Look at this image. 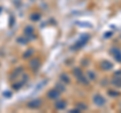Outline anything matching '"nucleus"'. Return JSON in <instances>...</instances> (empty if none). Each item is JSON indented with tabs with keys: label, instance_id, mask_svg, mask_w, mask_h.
Segmentation results:
<instances>
[{
	"label": "nucleus",
	"instance_id": "nucleus-1",
	"mask_svg": "<svg viewBox=\"0 0 121 113\" xmlns=\"http://www.w3.org/2000/svg\"><path fill=\"white\" fill-rule=\"evenodd\" d=\"M89 39H90V35H88V33L82 35L80 36V39H78L77 43H76L74 46L72 47V50H80L81 48H83L87 43H88Z\"/></svg>",
	"mask_w": 121,
	"mask_h": 113
},
{
	"label": "nucleus",
	"instance_id": "nucleus-2",
	"mask_svg": "<svg viewBox=\"0 0 121 113\" xmlns=\"http://www.w3.org/2000/svg\"><path fill=\"white\" fill-rule=\"evenodd\" d=\"M93 101L97 106H103L106 103V99L102 95H100V94H96V95L93 97Z\"/></svg>",
	"mask_w": 121,
	"mask_h": 113
},
{
	"label": "nucleus",
	"instance_id": "nucleus-3",
	"mask_svg": "<svg viewBox=\"0 0 121 113\" xmlns=\"http://www.w3.org/2000/svg\"><path fill=\"white\" fill-rule=\"evenodd\" d=\"M109 52L113 55L114 59L116 60L117 62H118V63H121V51L119 50V48H112L111 50L109 51Z\"/></svg>",
	"mask_w": 121,
	"mask_h": 113
},
{
	"label": "nucleus",
	"instance_id": "nucleus-4",
	"mask_svg": "<svg viewBox=\"0 0 121 113\" xmlns=\"http://www.w3.org/2000/svg\"><path fill=\"white\" fill-rule=\"evenodd\" d=\"M100 68H101L102 70H104V71H109V70H111L112 68H113V64H112L111 62L104 60V61H102V62H101V64H100Z\"/></svg>",
	"mask_w": 121,
	"mask_h": 113
},
{
	"label": "nucleus",
	"instance_id": "nucleus-5",
	"mask_svg": "<svg viewBox=\"0 0 121 113\" xmlns=\"http://www.w3.org/2000/svg\"><path fill=\"white\" fill-rule=\"evenodd\" d=\"M60 95V93L59 90L56 89H54V90H50V91L48 92V97L50 98V99H56V98H59Z\"/></svg>",
	"mask_w": 121,
	"mask_h": 113
},
{
	"label": "nucleus",
	"instance_id": "nucleus-6",
	"mask_svg": "<svg viewBox=\"0 0 121 113\" xmlns=\"http://www.w3.org/2000/svg\"><path fill=\"white\" fill-rule=\"evenodd\" d=\"M66 106H67V102L64 101V100H60V101H59V102L56 103V107L58 109H65Z\"/></svg>",
	"mask_w": 121,
	"mask_h": 113
},
{
	"label": "nucleus",
	"instance_id": "nucleus-7",
	"mask_svg": "<svg viewBox=\"0 0 121 113\" xmlns=\"http://www.w3.org/2000/svg\"><path fill=\"white\" fill-rule=\"evenodd\" d=\"M111 83H112V84L114 85V86H116L117 88H121V78H118V77L114 78V79H113V80L111 81Z\"/></svg>",
	"mask_w": 121,
	"mask_h": 113
},
{
	"label": "nucleus",
	"instance_id": "nucleus-8",
	"mask_svg": "<svg viewBox=\"0 0 121 113\" xmlns=\"http://www.w3.org/2000/svg\"><path fill=\"white\" fill-rule=\"evenodd\" d=\"M73 74H74V76L77 78V79H78L79 77H81L82 75H84V74H83V72H82V70L79 69V68H76V69L73 70Z\"/></svg>",
	"mask_w": 121,
	"mask_h": 113
},
{
	"label": "nucleus",
	"instance_id": "nucleus-9",
	"mask_svg": "<svg viewBox=\"0 0 121 113\" xmlns=\"http://www.w3.org/2000/svg\"><path fill=\"white\" fill-rule=\"evenodd\" d=\"M77 80H78L79 82H80V83H82L83 85H89V81H88V79H87V78L84 76V75H82L81 77H79V78L77 79Z\"/></svg>",
	"mask_w": 121,
	"mask_h": 113
},
{
	"label": "nucleus",
	"instance_id": "nucleus-10",
	"mask_svg": "<svg viewBox=\"0 0 121 113\" xmlns=\"http://www.w3.org/2000/svg\"><path fill=\"white\" fill-rule=\"evenodd\" d=\"M60 79L62 80L63 82H65V83H70L71 82V80H70V77L68 76L67 74H62L60 76Z\"/></svg>",
	"mask_w": 121,
	"mask_h": 113
},
{
	"label": "nucleus",
	"instance_id": "nucleus-11",
	"mask_svg": "<svg viewBox=\"0 0 121 113\" xmlns=\"http://www.w3.org/2000/svg\"><path fill=\"white\" fill-rule=\"evenodd\" d=\"M40 101L39 100H36V101H33V102H30L29 103V106L30 107H32V108H35V107H39V105H40Z\"/></svg>",
	"mask_w": 121,
	"mask_h": 113
},
{
	"label": "nucleus",
	"instance_id": "nucleus-12",
	"mask_svg": "<svg viewBox=\"0 0 121 113\" xmlns=\"http://www.w3.org/2000/svg\"><path fill=\"white\" fill-rule=\"evenodd\" d=\"M77 106H78L79 110H86V109L88 108V107H87V105H85L84 103H78Z\"/></svg>",
	"mask_w": 121,
	"mask_h": 113
},
{
	"label": "nucleus",
	"instance_id": "nucleus-13",
	"mask_svg": "<svg viewBox=\"0 0 121 113\" xmlns=\"http://www.w3.org/2000/svg\"><path fill=\"white\" fill-rule=\"evenodd\" d=\"M88 75H89V77H90L91 80H95V79H96V75L94 74V73H92V71H89Z\"/></svg>",
	"mask_w": 121,
	"mask_h": 113
},
{
	"label": "nucleus",
	"instance_id": "nucleus-14",
	"mask_svg": "<svg viewBox=\"0 0 121 113\" xmlns=\"http://www.w3.org/2000/svg\"><path fill=\"white\" fill-rule=\"evenodd\" d=\"M108 94H109V95H111L112 97H116V96L119 95V93L116 92V91H108Z\"/></svg>",
	"mask_w": 121,
	"mask_h": 113
},
{
	"label": "nucleus",
	"instance_id": "nucleus-15",
	"mask_svg": "<svg viewBox=\"0 0 121 113\" xmlns=\"http://www.w3.org/2000/svg\"><path fill=\"white\" fill-rule=\"evenodd\" d=\"M115 77H118V78H121V71H116V73L114 74Z\"/></svg>",
	"mask_w": 121,
	"mask_h": 113
},
{
	"label": "nucleus",
	"instance_id": "nucleus-16",
	"mask_svg": "<svg viewBox=\"0 0 121 113\" xmlns=\"http://www.w3.org/2000/svg\"><path fill=\"white\" fill-rule=\"evenodd\" d=\"M56 87H59L58 89H59V90H62V91H64V90H65V87H64V86H60V85H56Z\"/></svg>",
	"mask_w": 121,
	"mask_h": 113
},
{
	"label": "nucleus",
	"instance_id": "nucleus-17",
	"mask_svg": "<svg viewBox=\"0 0 121 113\" xmlns=\"http://www.w3.org/2000/svg\"><path fill=\"white\" fill-rule=\"evenodd\" d=\"M112 35V31H110V32H107V33H106V35H105V36H111Z\"/></svg>",
	"mask_w": 121,
	"mask_h": 113
}]
</instances>
